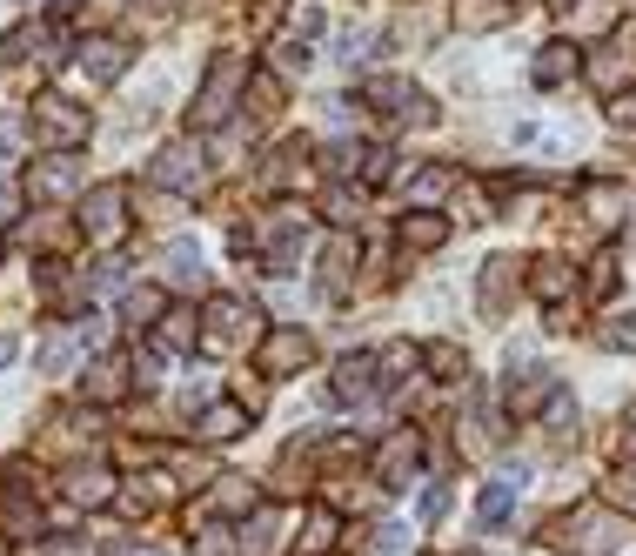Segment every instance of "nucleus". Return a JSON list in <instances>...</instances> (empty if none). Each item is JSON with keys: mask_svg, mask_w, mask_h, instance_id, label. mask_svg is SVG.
Returning <instances> with one entry per match:
<instances>
[{"mask_svg": "<svg viewBox=\"0 0 636 556\" xmlns=\"http://www.w3.org/2000/svg\"><path fill=\"white\" fill-rule=\"evenodd\" d=\"M81 181V155H47L34 161V195H67Z\"/></svg>", "mask_w": 636, "mask_h": 556, "instance_id": "6e6552de", "label": "nucleus"}, {"mask_svg": "<svg viewBox=\"0 0 636 556\" xmlns=\"http://www.w3.org/2000/svg\"><path fill=\"white\" fill-rule=\"evenodd\" d=\"M329 543H335V516L315 510V516L302 523V556H329Z\"/></svg>", "mask_w": 636, "mask_h": 556, "instance_id": "aec40b11", "label": "nucleus"}, {"mask_svg": "<svg viewBox=\"0 0 636 556\" xmlns=\"http://www.w3.org/2000/svg\"><path fill=\"white\" fill-rule=\"evenodd\" d=\"M242 429H248L242 402H215V409H201V436H208V443H228V436H242Z\"/></svg>", "mask_w": 636, "mask_h": 556, "instance_id": "1a4fd4ad", "label": "nucleus"}, {"mask_svg": "<svg viewBox=\"0 0 636 556\" xmlns=\"http://www.w3.org/2000/svg\"><path fill=\"white\" fill-rule=\"evenodd\" d=\"M509 275H516V262H509V255H496V262L483 268V309H489V315H503V302H509L503 282H509Z\"/></svg>", "mask_w": 636, "mask_h": 556, "instance_id": "f3484780", "label": "nucleus"}, {"mask_svg": "<svg viewBox=\"0 0 636 556\" xmlns=\"http://www.w3.org/2000/svg\"><path fill=\"white\" fill-rule=\"evenodd\" d=\"M81 228H88L94 242H121V235H128V195H121L114 181H101V188L81 201Z\"/></svg>", "mask_w": 636, "mask_h": 556, "instance_id": "f03ea898", "label": "nucleus"}, {"mask_svg": "<svg viewBox=\"0 0 636 556\" xmlns=\"http://www.w3.org/2000/svg\"><path fill=\"white\" fill-rule=\"evenodd\" d=\"M248 503H262V496H255V483H248V476H221L215 483V510H248Z\"/></svg>", "mask_w": 636, "mask_h": 556, "instance_id": "6ab92c4d", "label": "nucleus"}, {"mask_svg": "<svg viewBox=\"0 0 636 556\" xmlns=\"http://www.w3.org/2000/svg\"><path fill=\"white\" fill-rule=\"evenodd\" d=\"M442 235H449L442 215H409V222H402V242H409V248H436Z\"/></svg>", "mask_w": 636, "mask_h": 556, "instance_id": "4be33fe9", "label": "nucleus"}, {"mask_svg": "<svg viewBox=\"0 0 636 556\" xmlns=\"http://www.w3.org/2000/svg\"><path fill=\"white\" fill-rule=\"evenodd\" d=\"M563 289H570V262H543L536 268V295H543V302H556Z\"/></svg>", "mask_w": 636, "mask_h": 556, "instance_id": "b1692460", "label": "nucleus"}, {"mask_svg": "<svg viewBox=\"0 0 636 556\" xmlns=\"http://www.w3.org/2000/svg\"><path fill=\"white\" fill-rule=\"evenodd\" d=\"M34 121H41V134L61 148V155H74V148H81V134H88V114L67 108L61 94H41V101H34Z\"/></svg>", "mask_w": 636, "mask_h": 556, "instance_id": "7ed1b4c3", "label": "nucleus"}, {"mask_svg": "<svg viewBox=\"0 0 636 556\" xmlns=\"http://www.w3.org/2000/svg\"><path fill=\"white\" fill-rule=\"evenodd\" d=\"M509 503H516V483L503 476V483H489V490H483V503H476V523H483V530H496V523L509 516Z\"/></svg>", "mask_w": 636, "mask_h": 556, "instance_id": "dca6fc26", "label": "nucleus"}, {"mask_svg": "<svg viewBox=\"0 0 636 556\" xmlns=\"http://www.w3.org/2000/svg\"><path fill=\"white\" fill-rule=\"evenodd\" d=\"M195 329H201L195 309H168L161 315V349H168V356H188V349H195Z\"/></svg>", "mask_w": 636, "mask_h": 556, "instance_id": "9b49d317", "label": "nucleus"}, {"mask_svg": "<svg viewBox=\"0 0 636 556\" xmlns=\"http://www.w3.org/2000/svg\"><path fill=\"white\" fill-rule=\"evenodd\" d=\"M81 67H88L94 81H114V74L128 67V41H88L81 47Z\"/></svg>", "mask_w": 636, "mask_h": 556, "instance_id": "9d476101", "label": "nucleus"}, {"mask_svg": "<svg viewBox=\"0 0 636 556\" xmlns=\"http://www.w3.org/2000/svg\"><path fill=\"white\" fill-rule=\"evenodd\" d=\"M148 181H161V188L188 195V188L201 181V141H175V148H161V155L148 161Z\"/></svg>", "mask_w": 636, "mask_h": 556, "instance_id": "20e7f679", "label": "nucleus"}, {"mask_svg": "<svg viewBox=\"0 0 636 556\" xmlns=\"http://www.w3.org/2000/svg\"><path fill=\"white\" fill-rule=\"evenodd\" d=\"M148 315H161V295H134V302H128V322H148Z\"/></svg>", "mask_w": 636, "mask_h": 556, "instance_id": "c85d7f7f", "label": "nucleus"}, {"mask_svg": "<svg viewBox=\"0 0 636 556\" xmlns=\"http://www.w3.org/2000/svg\"><path fill=\"white\" fill-rule=\"evenodd\" d=\"M41 369H47V376H67V369H74V342H67V335H47Z\"/></svg>", "mask_w": 636, "mask_h": 556, "instance_id": "393cba45", "label": "nucleus"}, {"mask_svg": "<svg viewBox=\"0 0 636 556\" xmlns=\"http://www.w3.org/2000/svg\"><path fill=\"white\" fill-rule=\"evenodd\" d=\"M623 47H603V54H596V88H623V81H630V74H623Z\"/></svg>", "mask_w": 636, "mask_h": 556, "instance_id": "5701e85b", "label": "nucleus"}, {"mask_svg": "<svg viewBox=\"0 0 636 556\" xmlns=\"http://www.w3.org/2000/svg\"><path fill=\"white\" fill-rule=\"evenodd\" d=\"M603 349H636V315H610L603 322Z\"/></svg>", "mask_w": 636, "mask_h": 556, "instance_id": "bb28decb", "label": "nucleus"}, {"mask_svg": "<svg viewBox=\"0 0 636 556\" xmlns=\"http://www.w3.org/2000/svg\"><path fill=\"white\" fill-rule=\"evenodd\" d=\"M416 469H422V436H395V443L375 456V476H382L389 490H402V483H409Z\"/></svg>", "mask_w": 636, "mask_h": 556, "instance_id": "0eeeda50", "label": "nucleus"}, {"mask_svg": "<svg viewBox=\"0 0 636 556\" xmlns=\"http://www.w3.org/2000/svg\"><path fill=\"white\" fill-rule=\"evenodd\" d=\"M570 67H576V47H570V41L543 47V54H536V88H556V81H563Z\"/></svg>", "mask_w": 636, "mask_h": 556, "instance_id": "4468645a", "label": "nucleus"}, {"mask_svg": "<svg viewBox=\"0 0 636 556\" xmlns=\"http://www.w3.org/2000/svg\"><path fill=\"white\" fill-rule=\"evenodd\" d=\"M235 94H242V61H235V54H221L215 74H208V94L195 101V121H221V114L235 108Z\"/></svg>", "mask_w": 636, "mask_h": 556, "instance_id": "423d86ee", "label": "nucleus"}, {"mask_svg": "<svg viewBox=\"0 0 636 556\" xmlns=\"http://www.w3.org/2000/svg\"><path fill=\"white\" fill-rule=\"evenodd\" d=\"M168 275L195 282V275H201V248H195V242H175V248H168Z\"/></svg>", "mask_w": 636, "mask_h": 556, "instance_id": "a878e982", "label": "nucleus"}, {"mask_svg": "<svg viewBox=\"0 0 636 556\" xmlns=\"http://www.w3.org/2000/svg\"><path fill=\"white\" fill-rule=\"evenodd\" d=\"M128 376H134V362H121V356H101V362H94V389H101V402L128 396Z\"/></svg>", "mask_w": 636, "mask_h": 556, "instance_id": "2eb2a0df", "label": "nucleus"}, {"mask_svg": "<svg viewBox=\"0 0 636 556\" xmlns=\"http://www.w3.org/2000/svg\"><path fill=\"white\" fill-rule=\"evenodd\" d=\"M308 356H315V342H308L302 329H275L262 349H255L262 376H295V369H308Z\"/></svg>", "mask_w": 636, "mask_h": 556, "instance_id": "39448f33", "label": "nucleus"}, {"mask_svg": "<svg viewBox=\"0 0 636 556\" xmlns=\"http://www.w3.org/2000/svg\"><path fill=\"white\" fill-rule=\"evenodd\" d=\"M134 556H161V550H134Z\"/></svg>", "mask_w": 636, "mask_h": 556, "instance_id": "7c9ffc66", "label": "nucleus"}, {"mask_svg": "<svg viewBox=\"0 0 636 556\" xmlns=\"http://www.w3.org/2000/svg\"><path fill=\"white\" fill-rule=\"evenodd\" d=\"M623 443H636V409H630V416H623Z\"/></svg>", "mask_w": 636, "mask_h": 556, "instance_id": "c756f323", "label": "nucleus"}, {"mask_svg": "<svg viewBox=\"0 0 636 556\" xmlns=\"http://www.w3.org/2000/svg\"><path fill=\"white\" fill-rule=\"evenodd\" d=\"M583 208H590L596 222L610 228L616 215H623V208H630V195H623V188H590V195H583Z\"/></svg>", "mask_w": 636, "mask_h": 556, "instance_id": "412c9836", "label": "nucleus"}, {"mask_svg": "<svg viewBox=\"0 0 636 556\" xmlns=\"http://www.w3.org/2000/svg\"><path fill=\"white\" fill-rule=\"evenodd\" d=\"M369 382H375V362L369 356H349L342 369H335V402H362Z\"/></svg>", "mask_w": 636, "mask_h": 556, "instance_id": "ddd939ff", "label": "nucleus"}, {"mask_svg": "<svg viewBox=\"0 0 636 556\" xmlns=\"http://www.w3.org/2000/svg\"><path fill=\"white\" fill-rule=\"evenodd\" d=\"M295 255H302V228H295V222H282V228H275V235H268L262 262H268V268H288V262H295Z\"/></svg>", "mask_w": 636, "mask_h": 556, "instance_id": "a211bd4d", "label": "nucleus"}, {"mask_svg": "<svg viewBox=\"0 0 636 556\" xmlns=\"http://www.w3.org/2000/svg\"><path fill=\"white\" fill-rule=\"evenodd\" d=\"M67 496H74V503H101V496H114V476L94 469V463H74L67 469Z\"/></svg>", "mask_w": 636, "mask_h": 556, "instance_id": "f8f14e48", "label": "nucleus"}, {"mask_svg": "<svg viewBox=\"0 0 636 556\" xmlns=\"http://www.w3.org/2000/svg\"><path fill=\"white\" fill-rule=\"evenodd\" d=\"M195 543H201V556H228V530H215V523L208 530L195 523Z\"/></svg>", "mask_w": 636, "mask_h": 556, "instance_id": "cd10ccee", "label": "nucleus"}, {"mask_svg": "<svg viewBox=\"0 0 636 556\" xmlns=\"http://www.w3.org/2000/svg\"><path fill=\"white\" fill-rule=\"evenodd\" d=\"M201 322H208V342H215V349H242V342L262 335V309H255L248 295H215V302L201 309Z\"/></svg>", "mask_w": 636, "mask_h": 556, "instance_id": "f257e3e1", "label": "nucleus"}]
</instances>
